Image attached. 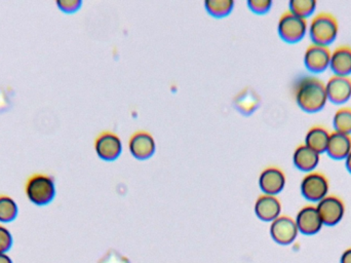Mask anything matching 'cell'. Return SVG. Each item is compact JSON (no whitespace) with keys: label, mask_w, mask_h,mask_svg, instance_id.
<instances>
[{"label":"cell","mask_w":351,"mask_h":263,"mask_svg":"<svg viewBox=\"0 0 351 263\" xmlns=\"http://www.w3.org/2000/svg\"><path fill=\"white\" fill-rule=\"evenodd\" d=\"M294 98L299 108L304 113H319L328 103L326 84L317 76H303L295 84Z\"/></svg>","instance_id":"cell-1"},{"label":"cell","mask_w":351,"mask_h":263,"mask_svg":"<svg viewBox=\"0 0 351 263\" xmlns=\"http://www.w3.org/2000/svg\"><path fill=\"white\" fill-rule=\"evenodd\" d=\"M27 200L34 206L43 208L49 206L57 196V185L53 176L35 173L27 179L25 184Z\"/></svg>","instance_id":"cell-2"},{"label":"cell","mask_w":351,"mask_h":263,"mask_svg":"<svg viewBox=\"0 0 351 263\" xmlns=\"http://www.w3.org/2000/svg\"><path fill=\"white\" fill-rule=\"evenodd\" d=\"M339 24L335 16L330 12H319L308 24V35L311 43L329 47L337 39Z\"/></svg>","instance_id":"cell-3"},{"label":"cell","mask_w":351,"mask_h":263,"mask_svg":"<svg viewBox=\"0 0 351 263\" xmlns=\"http://www.w3.org/2000/svg\"><path fill=\"white\" fill-rule=\"evenodd\" d=\"M278 36L287 43H300L308 33V22L295 16L292 12H285L278 22Z\"/></svg>","instance_id":"cell-4"},{"label":"cell","mask_w":351,"mask_h":263,"mask_svg":"<svg viewBox=\"0 0 351 263\" xmlns=\"http://www.w3.org/2000/svg\"><path fill=\"white\" fill-rule=\"evenodd\" d=\"M329 179L322 172L315 171L305 174L300 182L301 194L311 204H317L329 196Z\"/></svg>","instance_id":"cell-5"},{"label":"cell","mask_w":351,"mask_h":263,"mask_svg":"<svg viewBox=\"0 0 351 263\" xmlns=\"http://www.w3.org/2000/svg\"><path fill=\"white\" fill-rule=\"evenodd\" d=\"M317 212L323 225L326 227H336L343 220L346 215V204L336 196H328L317 204Z\"/></svg>","instance_id":"cell-6"},{"label":"cell","mask_w":351,"mask_h":263,"mask_svg":"<svg viewBox=\"0 0 351 263\" xmlns=\"http://www.w3.org/2000/svg\"><path fill=\"white\" fill-rule=\"evenodd\" d=\"M331 49L323 45H309L303 56V63L311 74H321L330 68Z\"/></svg>","instance_id":"cell-7"},{"label":"cell","mask_w":351,"mask_h":263,"mask_svg":"<svg viewBox=\"0 0 351 263\" xmlns=\"http://www.w3.org/2000/svg\"><path fill=\"white\" fill-rule=\"evenodd\" d=\"M270 237L280 246H289L296 241L299 235L294 219L280 215L270 225Z\"/></svg>","instance_id":"cell-8"},{"label":"cell","mask_w":351,"mask_h":263,"mask_svg":"<svg viewBox=\"0 0 351 263\" xmlns=\"http://www.w3.org/2000/svg\"><path fill=\"white\" fill-rule=\"evenodd\" d=\"M95 150L100 159L114 161L123 152V142L115 133L102 132L95 140Z\"/></svg>","instance_id":"cell-9"},{"label":"cell","mask_w":351,"mask_h":263,"mask_svg":"<svg viewBox=\"0 0 351 263\" xmlns=\"http://www.w3.org/2000/svg\"><path fill=\"white\" fill-rule=\"evenodd\" d=\"M286 184V174L280 168L270 165L260 173L259 187L263 194L276 196L285 190Z\"/></svg>","instance_id":"cell-10"},{"label":"cell","mask_w":351,"mask_h":263,"mask_svg":"<svg viewBox=\"0 0 351 263\" xmlns=\"http://www.w3.org/2000/svg\"><path fill=\"white\" fill-rule=\"evenodd\" d=\"M295 222H296L299 233H302L304 236L317 235L324 227L323 221L319 217L317 207L313 206V205L303 207L297 213Z\"/></svg>","instance_id":"cell-11"},{"label":"cell","mask_w":351,"mask_h":263,"mask_svg":"<svg viewBox=\"0 0 351 263\" xmlns=\"http://www.w3.org/2000/svg\"><path fill=\"white\" fill-rule=\"evenodd\" d=\"M328 101L335 105H344L351 99V78L333 76L326 82Z\"/></svg>","instance_id":"cell-12"},{"label":"cell","mask_w":351,"mask_h":263,"mask_svg":"<svg viewBox=\"0 0 351 263\" xmlns=\"http://www.w3.org/2000/svg\"><path fill=\"white\" fill-rule=\"evenodd\" d=\"M130 152L138 159H147L154 155L156 142L154 137L146 131H138L129 140Z\"/></svg>","instance_id":"cell-13"},{"label":"cell","mask_w":351,"mask_h":263,"mask_svg":"<svg viewBox=\"0 0 351 263\" xmlns=\"http://www.w3.org/2000/svg\"><path fill=\"white\" fill-rule=\"evenodd\" d=\"M319 163H321V155L307 147L304 143L298 145L293 152V165L303 173L307 174L317 171Z\"/></svg>","instance_id":"cell-14"},{"label":"cell","mask_w":351,"mask_h":263,"mask_svg":"<svg viewBox=\"0 0 351 263\" xmlns=\"http://www.w3.org/2000/svg\"><path fill=\"white\" fill-rule=\"evenodd\" d=\"M255 214L264 222H272L282 214V204L276 196L262 194L255 203Z\"/></svg>","instance_id":"cell-15"},{"label":"cell","mask_w":351,"mask_h":263,"mask_svg":"<svg viewBox=\"0 0 351 263\" xmlns=\"http://www.w3.org/2000/svg\"><path fill=\"white\" fill-rule=\"evenodd\" d=\"M330 69L332 70L334 76L350 78L351 47L350 45H340L331 52Z\"/></svg>","instance_id":"cell-16"},{"label":"cell","mask_w":351,"mask_h":263,"mask_svg":"<svg viewBox=\"0 0 351 263\" xmlns=\"http://www.w3.org/2000/svg\"><path fill=\"white\" fill-rule=\"evenodd\" d=\"M351 151V136L338 132H331L327 153L334 161H344Z\"/></svg>","instance_id":"cell-17"},{"label":"cell","mask_w":351,"mask_h":263,"mask_svg":"<svg viewBox=\"0 0 351 263\" xmlns=\"http://www.w3.org/2000/svg\"><path fill=\"white\" fill-rule=\"evenodd\" d=\"M261 98L252 88H245L233 99L235 108L243 115H251L256 109L259 108Z\"/></svg>","instance_id":"cell-18"},{"label":"cell","mask_w":351,"mask_h":263,"mask_svg":"<svg viewBox=\"0 0 351 263\" xmlns=\"http://www.w3.org/2000/svg\"><path fill=\"white\" fill-rule=\"evenodd\" d=\"M330 135L331 132L323 126H313L305 135L304 144L322 155L327 151Z\"/></svg>","instance_id":"cell-19"},{"label":"cell","mask_w":351,"mask_h":263,"mask_svg":"<svg viewBox=\"0 0 351 263\" xmlns=\"http://www.w3.org/2000/svg\"><path fill=\"white\" fill-rule=\"evenodd\" d=\"M20 208L18 203L10 196L0 194V225H8L18 218Z\"/></svg>","instance_id":"cell-20"},{"label":"cell","mask_w":351,"mask_h":263,"mask_svg":"<svg viewBox=\"0 0 351 263\" xmlns=\"http://www.w3.org/2000/svg\"><path fill=\"white\" fill-rule=\"evenodd\" d=\"M317 2L315 0H291L289 2V12L299 18L307 19L315 16Z\"/></svg>","instance_id":"cell-21"},{"label":"cell","mask_w":351,"mask_h":263,"mask_svg":"<svg viewBox=\"0 0 351 263\" xmlns=\"http://www.w3.org/2000/svg\"><path fill=\"white\" fill-rule=\"evenodd\" d=\"M233 0H206L204 8L214 18H224L232 12Z\"/></svg>","instance_id":"cell-22"},{"label":"cell","mask_w":351,"mask_h":263,"mask_svg":"<svg viewBox=\"0 0 351 263\" xmlns=\"http://www.w3.org/2000/svg\"><path fill=\"white\" fill-rule=\"evenodd\" d=\"M332 124L334 131L351 136V107H340L336 111Z\"/></svg>","instance_id":"cell-23"},{"label":"cell","mask_w":351,"mask_h":263,"mask_svg":"<svg viewBox=\"0 0 351 263\" xmlns=\"http://www.w3.org/2000/svg\"><path fill=\"white\" fill-rule=\"evenodd\" d=\"M14 236L12 231L5 227L0 225V254H8L14 247Z\"/></svg>","instance_id":"cell-24"},{"label":"cell","mask_w":351,"mask_h":263,"mask_svg":"<svg viewBox=\"0 0 351 263\" xmlns=\"http://www.w3.org/2000/svg\"><path fill=\"white\" fill-rule=\"evenodd\" d=\"M58 10H61L64 14H74L82 8V0H58L56 2Z\"/></svg>","instance_id":"cell-25"},{"label":"cell","mask_w":351,"mask_h":263,"mask_svg":"<svg viewBox=\"0 0 351 263\" xmlns=\"http://www.w3.org/2000/svg\"><path fill=\"white\" fill-rule=\"evenodd\" d=\"M247 3L252 12L263 14L271 10L274 2L272 0H247Z\"/></svg>","instance_id":"cell-26"},{"label":"cell","mask_w":351,"mask_h":263,"mask_svg":"<svg viewBox=\"0 0 351 263\" xmlns=\"http://www.w3.org/2000/svg\"><path fill=\"white\" fill-rule=\"evenodd\" d=\"M340 263H351V248H348L342 253Z\"/></svg>","instance_id":"cell-27"},{"label":"cell","mask_w":351,"mask_h":263,"mask_svg":"<svg viewBox=\"0 0 351 263\" xmlns=\"http://www.w3.org/2000/svg\"><path fill=\"white\" fill-rule=\"evenodd\" d=\"M0 263H14V260L8 254H0Z\"/></svg>","instance_id":"cell-28"},{"label":"cell","mask_w":351,"mask_h":263,"mask_svg":"<svg viewBox=\"0 0 351 263\" xmlns=\"http://www.w3.org/2000/svg\"><path fill=\"white\" fill-rule=\"evenodd\" d=\"M344 165H346V171L351 175V151L350 155H348V157L344 159Z\"/></svg>","instance_id":"cell-29"}]
</instances>
